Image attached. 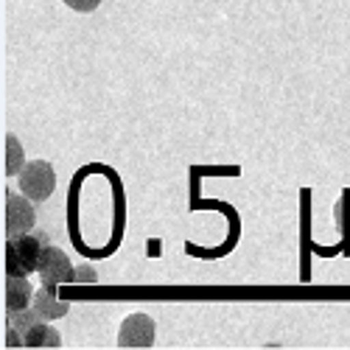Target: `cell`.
Instances as JSON below:
<instances>
[{"mask_svg": "<svg viewBox=\"0 0 350 350\" xmlns=\"http://www.w3.org/2000/svg\"><path fill=\"white\" fill-rule=\"evenodd\" d=\"M34 303V286L28 283V278H14L6 275V286H3V306L6 311H20Z\"/></svg>", "mask_w": 350, "mask_h": 350, "instance_id": "7", "label": "cell"}, {"mask_svg": "<svg viewBox=\"0 0 350 350\" xmlns=\"http://www.w3.org/2000/svg\"><path fill=\"white\" fill-rule=\"evenodd\" d=\"M62 3L68 9H73V12H79V14H90V12H96L101 6V0H62Z\"/></svg>", "mask_w": 350, "mask_h": 350, "instance_id": "12", "label": "cell"}, {"mask_svg": "<svg viewBox=\"0 0 350 350\" xmlns=\"http://www.w3.org/2000/svg\"><path fill=\"white\" fill-rule=\"evenodd\" d=\"M37 224L34 202L23 191H6V236H17V232H31Z\"/></svg>", "mask_w": 350, "mask_h": 350, "instance_id": "4", "label": "cell"}, {"mask_svg": "<svg viewBox=\"0 0 350 350\" xmlns=\"http://www.w3.org/2000/svg\"><path fill=\"white\" fill-rule=\"evenodd\" d=\"M40 314L28 306L20 311H6V347H25V334L40 323Z\"/></svg>", "mask_w": 350, "mask_h": 350, "instance_id": "6", "label": "cell"}, {"mask_svg": "<svg viewBox=\"0 0 350 350\" xmlns=\"http://www.w3.org/2000/svg\"><path fill=\"white\" fill-rule=\"evenodd\" d=\"M25 168V152L14 135H6V174L9 177H20V171Z\"/></svg>", "mask_w": 350, "mask_h": 350, "instance_id": "10", "label": "cell"}, {"mask_svg": "<svg viewBox=\"0 0 350 350\" xmlns=\"http://www.w3.org/2000/svg\"><path fill=\"white\" fill-rule=\"evenodd\" d=\"M37 275H40L42 286H48V288H56L62 283H76V269L70 264V258L62 250H56V247H45L42 250Z\"/></svg>", "mask_w": 350, "mask_h": 350, "instance_id": "3", "label": "cell"}, {"mask_svg": "<svg viewBox=\"0 0 350 350\" xmlns=\"http://www.w3.org/2000/svg\"><path fill=\"white\" fill-rule=\"evenodd\" d=\"M59 345H62V339L48 325V319H40V323L25 334V347H59Z\"/></svg>", "mask_w": 350, "mask_h": 350, "instance_id": "9", "label": "cell"}, {"mask_svg": "<svg viewBox=\"0 0 350 350\" xmlns=\"http://www.w3.org/2000/svg\"><path fill=\"white\" fill-rule=\"evenodd\" d=\"M157 339V325L149 314H129L121 331H118V345L121 347H152Z\"/></svg>", "mask_w": 350, "mask_h": 350, "instance_id": "5", "label": "cell"}, {"mask_svg": "<svg viewBox=\"0 0 350 350\" xmlns=\"http://www.w3.org/2000/svg\"><path fill=\"white\" fill-rule=\"evenodd\" d=\"M334 216H336L339 230L345 232V239H350V191H345V193H342V199L336 202Z\"/></svg>", "mask_w": 350, "mask_h": 350, "instance_id": "11", "label": "cell"}, {"mask_svg": "<svg viewBox=\"0 0 350 350\" xmlns=\"http://www.w3.org/2000/svg\"><path fill=\"white\" fill-rule=\"evenodd\" d=\"M48 247L45 232H17L6 236V275L28 278L40 269L42 250Z\"/></svg>", "mask_w": 350, "mask_h": 350, "instance_id": "1", "label": "cell"}, {"mask_svg": "<svg viewBox=\"0 0 350 350\" xmlns=\"http://www.w3.org/2000/svg\"><path fill=\"white\" fill-rule=\"evenodd\" d=\"M96 280H98V275H96L93 267H79L76 269V283H96Z\"/></svg>", "mask_w": 350, "mask_h": 350, "instance_id": "13", "label": "cell"}, {"mask_svg": "<svg viewBox=\"0 0 350 350\" xmlns=\"http://www.w3.org/2000/svg\"><path fill=\"white\" fill-rule=\"evenodd\" d=\"M53 291L56 288H48V286H42L40 291H34V303H31V308L42 317V319H62L68 311H70V303H62V300H56L53 297Z\"/></svg>", "mask_w": 350, "mask_h": 350, "instance_id": "8", "label": "cell"}, {"mask_svg": "<svg viewBox=\"0 0 350 350\" xmlns=\"http://www.w3.org/2000/svg\"><path fill=\"white\" fill-rule=\"evenodd\" d=\"M56 188V171L48 160H31L20 171V191L31 202H45Z\"/></svg>", "mask_w": 350, "mask_h": 350, "instance_id": "2", "label": "cell"}]
</instances>
